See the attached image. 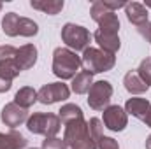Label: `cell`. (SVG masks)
Returning a JSON list of instances; mask_svg holds the SVG:
<instances>
[{"label": "cell", "instance_id": "1", "mask_svg": "<svg viewBox=\"0 0 151 149\" xmlns=\"http://www.w3.org/2000/svg\"><path fill=\"white\" fill-rule=\"evenodd\" d=\"M81 69V56H77L69 47H56L53 51V74L65 79H74Z\"/></svg>", "mask_w": 151, "mask_h": 149}, {"label": "cell", "instance_id": "2", "mask_svg": "<svg viewBox=\"0 0 151 149\" xmlns=\"http://www.w3.org/2000/svg\"><path fill=\"white\" fill-rule=\"evenodd\" d=\"M63 140L69 149H99L97 142L90 135L88 121H84V119H77V121L65 125Z\"/></svg>", "mask_w": 151, "mask_h": 149}, {"label": "cell", "instance_id": "3", "mask_svg": "<svg viewBox=\"0 0 151 149\" xmlns=\"http://www.w3.org/2000/svg\"><path fill=\"white\" fill-rule=\"evenodd\" d=\"M114 65H116V56L114 54H109V53H106L102 49H97V47H86L83 51L81 67H84V70L90 72L91 75L107 72Z\"/></svg>", "mask_w": 151, "mask_h": 149}, {"label": "cell", "instance_id": "4", "mask_svg": "<svg viewBox=\"0 0 151 149\" xmlns=\"http://www.w3.org/2000/svg\"><path fill=\"white\" fill-rule=\"evenodd\" d=\"M27 128H28V132H32L35 135H44L46 139H49V137L58 135V132L62 128V121H60L58 114L35 112L27 119Z\"/></svg>", "mask_w": 151, "mask_h": 149}, {"label": "cell", "instance_id": "5", "mask_svg": "<svg viewBox=\"0 0 151 149\" xmlns=\"http://www.w3.org/2000/svg\"><path fill=\"white\" fill-rule=\"evenodd\" d=\"M90 39H91L90 32L81 25L65 23L62 27V40L74 53L76 51H84L86 47H90Z\"/></svg>", "mask_w": 151, "mask_h": 149}, {"label": "cell", "instance_id": "6", "mask_svg": "<svg viewBox=\"0 0 151 149\" xmlns=\"http://www.w3.org/2000/svg\"><path fill=\"white\" fill-rule=\"evenodd\" d=\"M90 14H91V19L99 25L100 30L113 32V34H118V32H119V19H118L116 12L109 11V9L106 7L104 0H95V2L91 4Z\"/></svg>", "mask_w": 151, "mask_h": 149}, {"label": "cell", "instance_id": "7", "mask_svg": "<svg viewBox=\"0 0 151 149\" xmlns=\"http://www.w3.org/2000/svg\"><path fill=\"white\" fill-rule=\"evenodd\" d=\"M113 97V84L109 81H95L88 91V105L93 111H104L109 107Z\"/></svg>", "mask_w": 151, "mask_h": 149}, {"label": "cell", "instance_id": "8", "mask_svg": "<svg viewBox=\"0 0 151 149\" xmlns=\"http://www.w3.org/2000/svg\"><path fill=\"white\" fill-rule=\"evenodd\" d=\"M70 97V90L63 82H49L44 84L37 91V100L44 105H51L56 102H63Z\"/></svg>", "mask_w": 151, "mask_h": 149}, {"label": "cell", "instance_id": "9", "mask_svg": "<svg viewBox=\"0 0 151 149\" xmlns=\"http://www.w3.org/2000/svg\"><path fill=\"white\" fill-rule=\"evenodd\" d=\"M21 72L18 62H16V47L12 46H2L0 47V75L12 81Z\"/></svg>", "mask_w": 151, "mask_h": 149}, {"label": "cell", "instance_id": "10", "mask_svg": "<svg viewBox=\"0 0 151 149\" xmlns=\"http://www.w3.org/2000/svg\"><path fill=\"white\" fill-rule=\"evenodd\" d=\"M28 117H30V116H28V111L23 109V107H19V105L14 104V102L5 104L4 109H2V112H0V119H2V123H4L5 126L12 128V130H14L16 126H19V125L27 123Z\"/></svg>", "mask_w": 151, "mask_h": 149}, {"label": "cell", "instance_id": "11", "mask_svg": "<svg viewBox=\"0 0 151 149\" xmlns=\"http://www.w3.org/2000/svg\"><path fill=\"white\" fill-rule=\"evenodd\" d=\"M104 125L111 132H123L128 125V114L119 105H109L104 109Z\"/></svg>", "mask_w": 151, "mask_h": 149}, {"label": "cell", "instance_id": "12", "mask_svg": "<svg viewBox=\"0 0 151 149\" xmlns=\"http://www.w3.org/2000/svg\"><path fill=\"white\" fill-rule=\"evenodd\" d=\"M93 39L100 46V49L106 51V53H109V54H116L119 51V47H121V42H119L118 34H113V32H106V30L99 28L93 34Z\"/></svg>", "mask_w": 151, "mask_h": 149}, {"label": "cell", "instance_id": "13", "mask_svg": "<svg viewBox=\"0 0 151 149\" xmlns=\"http://www.w3.org/2000/svg\"><path fill=\"white\" fill-rule=\"evenodd\" d=\"M16 62L21 70H28L37 62V47L34 44H25L19 49H16Z\"/></svg>", "mask_w": 151, "mask_h": 149}, {"label": "cell", "instance_id": "14", "mask_svg": "<svg viewBox=\"0 0 151 149\" xmlns=\"http://www.w3.org/2000/svg\"><path fill=\"white\" fill-rule=\"evenodd\" d=\"M125 14H127V19H128L132 25H135L137 28L148 23V9H146L142 4H139V2H130V4H127Z\"/></svg>", "mask_w": 151, "mask_h": 149}, {"label": "cell", "instance_id": "15", "mask_svg": "<svg viewBox=\"0 0 151 149\" xmlns=\"http://www.w3.org/2000/svg\"><path fill=\"white\" fill-rule=\"evenodd\" d=\"M151 104L148 98H139V97H134V98H128L127 104H125V112L127 114H132L134 117L144 121L146 114L150 111Z\"/></svg>", "mask_w": 151, "mask_h": 149}, {"label": "cell", "instance_id": "16", "mask_svg": "<svg viewBox=\"0 0 151 149\" xmlns=\"http://www.w3.org/2000/svg\"><path fill=\"white\" fill-rule=\"evenodd\" d=\"M123 84H125V90L132 95H141V93H146L148 91V84L139 77L137 70H128L125 77H123Z\"/></svg>", "mask_w": 151, "mask_h": 149}, {"label": "cell", "instance_id": "17", "mask_svg": "<svg viewBox=\"0 0 151 149\" xmlns=\"http://www.w3.org/2000/svg\"><path fill=\"white\" fill-rule=\"evenodd\" d=\"M27 142L28 140L16 130H11L9 133L0 132V149H23Z\"/></svg>", "mask_w": 151, "mask_h": 149}, {"label": "cell", "instance_id": "18", "mask_svg": "<svg viewBox=\"0 0 151 149\" xmlns=\"http://www.w3.org/2000/svg\"><path fill=\"white\" fill-rule=\"evenodd\" d=\"M37 102V91L30 86H23L16 91L14 95V104H18L23 109H30L34 104Z\"/></svg>", "mask_w": 151, "mask_h": 149}, {"label": "cell", "instance_id": "19", "mask_svg": "<svg viewBox=\"0 0 151 149\" xmlns=\"http://www.w3.org/2000/svg\"><path fill=\"white\" fill-rule=\"evenodd\" d=\"M30 5L40 12H44V14L56 16L63 9V0H32Z\"/></svg>", "mask_w": 151, "mask_h": 149}, {"label": "cell", "instance_id": "20", "mask_svg": "<svg viewBox=\"0 0 151 149\" xmlns=\"http://www.w3.org/2000/svg\"><path fill=\"white\" fill-rule=\"evenodd\" d=\"M91 84H93V75L86 70H79V74L72 79V91L76 95H84L90 91Z\"/></svg>", "mask_w": 151, "mask_h": 149}, {"label": "cell", "instance_id": "21", "mask_svg": "<svg viewBox=\"0 0 151 149\" xmlns=\"http://www.w3.org/2000/svg\"><path fill=\"white\" fill-rule=\"evenodd\" d=\"M58 117H60V121H62L63 126H65L67 123L77 121V119H84L81 107L76 105V104H65V105H62V109L58 111Z\"/></svg>", "mask_w": 151, "mask_h": 149}, {"label": "cell", "instance_id": "22", "mask_svg": "<svg viewBox=\"0 0 151 149\" xmlns=\"http://www.w3.org/2000/svg\"><path fill=\"white\" fill-rule=\"evenodd\" d=\"M18 25H19V16L16 12H7L2 18V30L7 37H18Z\"/></svg>", "mask_w": 151, "mask_h": 149}, {"label": "cell", "instance_id": "23", "mask_svg": "<svg viewBox=\"0 0 151 149\" xmlns=\"http://www.w3.org/2000/svg\"><path fill=\"white\" fill-rule=\"evenodd\" d=\"M39 34V25L30 19V18H19V25H18V35L21 37H34Z\"/></svg>", "mask_w": 151, "mask_h": 149}, {"label": "cell", "instance_id": "24", "mask_svg": "<svg viewBox=\"0 0 151 149\" xmlns=\"http://www.w3.org/2000/svg\"><path fill=\"white\" fill-rule=\"evenodd\" d=\"M88 128H90V135H91V139L97 142L104 133H102V130H104V123L99 119V117H91L90 121H88Z\"/></svg>", "mask_w": 151, "mask_h": 149}, {"label": "cell", "instance_id": "25", "mask_svg": "<svg viewBox=\"0 0 151 149\" xmlns=\"http://www.w3.org/2000/svg\"><path fill=\"white\" fill-rule=\"evenodd\" d=\"M137 74H139V77H141L148 86H151V58H146V60L141 62V65H139V69H137Z\"/></svg>", "mask_w": 151, "mask_h": 149}, {"label": "cell", "instance_id": "26", "mask_svg": "<svg viewBox=\"0 0 151 149\" xmlns=\"http://www.w3.org/2000/svg\"><path fill=\"white\" fill-rule=\"evenodd\" d=\"M42 149H67V144L63 139L58 137H49L42 142Z\"/></svg>", "mask_w": 151, "mask_h": 149}, {"label": "cell", "instance_id": "27", "mask_svg": "<svg viewBox=\"0 0 151 149\" xmlns=\"http://www.w3.org/2000/svg\"><path fill=\"white\" fill-rule=\"evenodd\" d=\"M97 148L99 149H119V144H118V140H114L113 137L102 135V137L97 140Z\"/></svg>", "mask_w": 151, "mask_h": 149}, {"label": "cell", "instance_id": "28", "mask_svg": "<svg viewBox=\"0 0 151 149\" xmlns=\"http://www.w3.org/2000/svg\"><path fill=\"white\" fill-rule=\"evenodd\" d=\"M104 4H106V7L109 9V11H118V9H121V7H127V4L128 2H125V0H104Z\"/></svg>", "mask_w": 151, "mask_h": 149}, {"label": "cell", "instance_id": "29", "mask_svg": "<svg viewBox=\"0 0 151 149\" xmlns=\"http://www.w3.org/2000/svg\"><path fill=\"white\" fill-rule=\"evenodd\" d=\"M137 30H139V34H141L142 37L146 39L148 42H151V23H150V21H148L146 25H142V27H139Z\"/></svg>", "mask_w": 151, "mask_h": 149}, {"label": "cell", "instance_id": "30", "mask_svg": "<svg viewBox=\"0 0 151 149\" xmlns=\"http://www.w3.org/2000/svg\"><path fill=\"white\" fill-rule=\"evenodd\" d=\"M11 86H12V81H9V79H5V77H2V75H0V93L9 91V90H11Z\"/></svg>", "mask_w": 151, "mask_h": 149}, {"label": "cell", "instance_id": "31", "mask_svg": "<svg viewBox=\"0 0 151 149\" xmlns=\"http://www.w3.org/2000/svg\"><path fill=\"white\" fill-rule=\"evenodd\" d=\"M144 123H146V126L151 128V107H150V111H148V114H146V117H144Z\"/></svg>", "mask_w": 151, "mask_h": 149}, {"label": "cell", "instance_id": "32", "mask_svg": "<svg viewBox=\"0 0 151 149\" xmlns=\"http://www.w3.org/2000/svg\"><path fill=\"white\" fill-rule=\"evenodd\" d=\"M146 149H151V135H148L146 139Z\"/></svg>", "mask_w": 151, "mask_h": 149}, {"label": "cell", "instance_id": "33", "mask_svg": "<svg viewBox=\"0 0 151 149\" xmlns=\"http://www.w3.org/2000/svg\"><path fill=\"white\" fill-rule=\"evenodd\" d=\"M0 11H2V4H0Z\"/></svg>", "mask_w": 151, "mask_h": 149}, {"label": "cell", "instance_id": "34", "mask_svg": "<svg viewBox=\"0 0 151 149\" xmlns=\"http://www.w3.org/2000/svg\"><path fill=\"white\" fill-rule=\"evenodd\" d=\"M30 149H37V148H30Z\"/></svg>", "mask_w": 151, "mask_h": 149}, {"label": "cell", "instance_id": "35", "mask_svg": "<svg viewBox=\"0 0 151 149\" xmlns=\"http://www.w3.org/2000/svg\"><path fill=\"white\" fill-rule=\"evenodd\" d=\"M67 149H69V148H67Z\"/></svg>", "mask_w": 151, "mask_h": 149}]
</instances>
